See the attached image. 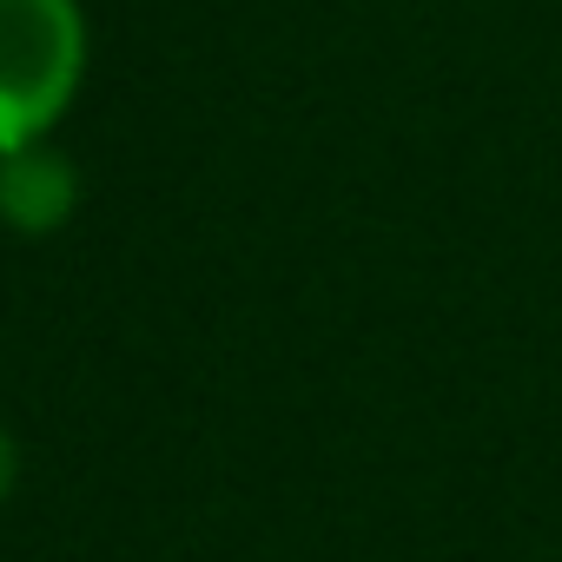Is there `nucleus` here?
Returning <instances> with one entry per match:
<instances>
[{"label":"nucleus","mask_w":562,"mask_h":562,"mask_svg":"<svg viewBox=\"0 0 562 562\" xmlns=\"http://www.w3.org/2000/svg\"><path fill=\"white\" fill-rule=\"evenodd\" d=\"M87 80L80 0H0V153L47 139Z\"/></svg>","instance_id":"1"},{"label":"nucleus","mask_w":562,"mask_h":562,"mask_svg":"<svg viewBox=\"0 0 562 562\" xmlns=\"http://www.w3.org/2000/svg\"><path fill=\"white\" fill-rule=\"evenodd\" d=\"M80 205V172L60 146L34 139L21 153H0V225H14L21 238H47L74 218Z\"/></svg>","instance_id":"2"},{"label":"nucleus","mask_w":562,"mask_h":562,"mask_svg":"<svg viewBox=\"0 0 562 562\" xmlns=\"http://www.w3.org/2000/svg\"><path fill=\"white\" fill-rule=\"evenodd\" d=\"M14 490H21V443H14V430H0V503Z\"/></svg>","instance_id":"3"}]
</instances>
